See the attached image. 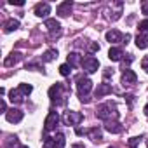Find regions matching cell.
<instances>
[{
  "label": "cell",
  "instance_id": "obj_13",
  "mask_svg": "<svg viewBox=\"0 0 148 148\" xmlns=\"http://www.w3.org/2000/svg\"><path fill=\"white\" fill-rule=\"evenodd\" d=\"M21 58H23L21 52H11V54L5 58L4 64H5V66H14V64H18V63L21 61Z\"/></svg>",
  "mask_w": 148,
  "mask_h": 148
},
{
  "label": "cell",
  "instance_id": "obj_8",
  "mask_svg": "<svg viewBox=\"0 0 148 148\" xmlns=\"http://www.w3.org/2000/svg\"><path fill=\"white\" fill-rule=\"evenodd\" d=\"M5 119H7V122H11V124H18V122L23 120V112L18 110V108H12V110H9V112L5 113Z\"/></svg>",
  "mask_w": 148,
  "mask_h": 148
},
{
  "label": "cell",
  "instance_id": "obj_2",
  "mask_svg": "<svg viewBox=\"0 0 148 148\" xmlns=\"http://www.w3.org/2000/svg\"><path fill=\"white\" fill-rule=\"evenodd\" d=\"M66 92H68L66 86L61 84V82H56V84L49 89V98H51V101L56 103V105H64V103H66Z\"/></svg>",
  "mask_w": 148,
  "mask_h": 148
},
{
  "label": "cell",
  "instance_id": "obj_37",
  "mask_svg": "<svg viewBox=\"0 0 148 148\" xmlns=\"http://www.w3.org/2000/svg\"><path fill=\"white\" fill-rule=\"evenodd\" d=\"M71 148H84V145H80V143H77V145H73Z\"/></svg>",
  "mask_w": 148,
  "mask_h": 148
},
{
  "label": "cell",
  "instance_id": "obj_31",
  "mask_svg": "<svg viewBox=\"0 0 148 148\" xmlns=\"http://www.w3.org/2000/svg\"><path fill=\"white\" fill-rule=\"evenodd\" d=\"M141 68H143V70H145V71L148 73V56L141 59Z\"/></svg>",
  "mask_w": 148,
  "mask_h": 148
},
{
  "label": "cell",
  "instance_id": "obj_27",
  "mask_svg": "<svg viewBox=\"0 0 148 148\" xmlns=\"http://www.w3.org/2000/svg\"><path fill=\"white\" fill-rule=\"evenodd\" d=\"M44 148H54V138L45 136V139H44Z\"/></svg>",
  "mask_w": 148,
  "mask_h": 148
},
{
  "label": "cell",
  "instance_id": "obj_3",
  "mask_svg": "<svg viewBox=\"0 0 148 148\" xmlns=\"http://www.w3.org/2000/svg\"><path fill=\"white\" fill-rule=\"evenodd\" d=\"M91 89H92L91 79H87V77H84V75H79V77H77V92H79V98H80L82 103H89L87 94L91 92Z\"/></svg>",
  "mask_w": 148,
  "mask_h": 148
},
{
  "label": "cell",
  "instance_id": "obj_25",
  "mask_svg": "<svg viewBox=\"0 0 148 148\" xmlns=\"http://www.w3.org/2000/svg\"><path fill=\"white\" fill-rule=\"evenodd\" d=\"M70 71H71V66H70L68 63H66V64H61V66H59V73H61L63 77H68V75H70Z\"/></svg>",
  "mask_w": 148,
  "mask_h": 148
},
{
  "label": "cell",
  "instance_id": "obj_9",
  "mask_svg": "<svg viewBox=\"0 0 148 148\" xmlns=\"http://www.w3.org/2000/svg\"><path fill=\"white\" fill-rule=\"evenodd\" d=\"M136 80H138L136 73H134L132 70L125 68L124 73H122V84H124V86H131V84H136Z\"/></svg>",
  "mask_w": 148,
  "mask_h": 148
},
{
  "label": "cell",
  "instance_id": "obj_11",
  "mask_svg": "<svg viewBox=\"0 0 148 148\" xmlns=\"http://www.w3.org/2000/svg\"><path fill=\"white\" fill-rule=\"evenodd\" d=\"M47 14H51V5L47 2H40L35 5V16L38 18H45Z\"/></svg>",
  "mask_w": 148,
  "mask_h": 148
},
{
  "label": "cell",
  "instance_id": "obj_14",
  "mask_svg": "<svg viewBox=\"0 0 148 148\" xmlns=\"http://www.w3.org/2000/svg\"><path fill=\"white\" fill-rule=\"evenodd\" d=\"M106 40L110 44H117V42L124 40V35L120 32H117V30H110V32H106Z\"/></svg>",
  "mask_w": 148,
  "mask_h": 148
},
{
  "label": "cell",
  "instance_id": "obj_15",
  "mask_svg": "<svg viewBox=\"0 0 148 148\" xmlns=\"http://www.w3.org/2000/svg\"><path fill=\"white\" fill-rule=\"evenodd\" d=\"M87 136H89V139L94 141V143H101V139H103V132H101L98 127H91V129L87 131Z\"/></svg>",
  "mask_w": 148,
  "mask_h": 148
},
{
  "label": "cell",
  "instance_id": "obj_36",
  "mask_svg": "<svg viewBox=\"0 0 148 148\" xmlns=\"http://www.w3.org/2000/svg\"><path fill=\"white\" fill-rule=\"evenodd\" d=\"M75 132H77V134H79V136H82V134H87V131H82V129H77V131H75Z\"/></svg>",
  "mask_w": 148,
  "mask_h": 148
},
{
  "label": "cell",
  "instance_id": "obj_4",
  "mask_svg": "<svg viewBox=\"0 0 148 148\" xmlns=\"http://www.w3.org/2000/svg\"><path fill=\"white\" fill-rule=\"evenodd\" d=\"M63 120H64V124H68V125H79L82 120H84V115L80 113V112H66L64 113V117H63Z\"/></svg>",
  "mask_w": 148,
  "mask_h": 148
},
{
  "label": "cell",
  "instance_id": "obj_40",
  "mask_svg": "<svg viewBox=\"0 0 148 148\" xmlns=\"http://www.w3.org/2000/svg\"><path fill=\"white\" fill-rule=\"evenodd\" d=\"M108 148H113V146H108Z\"/></svg>",
  "mask_w": 148,
  "mask_h": 148
},
{
  "label": "cell",
  "instance_id": "obj_29",
  "mask_svg": "<svg viewBox=\"0 0 148 148\" xmlns=\"http://www.w3.org/2000/svg\"><path fill=\"white\" fill-rule=\"evenodd\" d=\"M132 59H134V58H132V54H127V58L124 56V59H122V63H124V70H125V68H129V64L132 63Z\"/></svg>",
  "mask_w": 148,
  "mask_h": 148
},
{
  "label": "cell",
  "instance_id": "obj_5",
  "mask_svg": "<svg viewBox=\"0 0 148 148\" xmlns=\"http://www.w3.org/2000/svg\"><path fill=\"white\" fill-rule=\"evenodd\" d=\"M82 68H84L87 73H94V71H98V68H99V61H98L94 56H86V58L82 59Z\"/></svg>",
  "mask_w": 148,
  "mask_h": 148
},
{
  "label": "cell",
  "instance_id": "obj_32",
  "mask_svg": "<svg viewBox=\"0 0 148 148\" xmlns=\"http://www.w3.org/2000/svg\"><path fill=\"white\" fill-rule=\"evenodd\" d=\"M103 75H105V79H110V77L113 75V71H112L110 68H105V71H103Z\"/></svg>",
  "mask_w": 148,
  "mask_h": 148
},
{
  "label": "cell",
  "instance_id": "obj_35",
  "mask_svg": "<svg viewBox=\"0 0 148 148\" xmlns=\"http://www.w3.org/2000/svg\"><path fill=\"white\" fill-rule=\"evenodd\" d=\"M141 11H143V14H146V16H148V2H145V4H143Z\"/></svg>",
  "mask_w": 148,
  "mask_h": 148
},
{
  "label": "cell",
  "instance_id": "obj_39",
  "mask_svg": "<svg viewBox=\"0 0 148 148\" xmlns=\"http://www.w3.org/2000/svg\"><path fill=\"white\" fill-rule=\"evenodd\" d=\"M19 148H28V146H19Z\"/></svg>",
  "mask_w": 148,
  "mask_h": 148
},
{
  "label": "cell",
  "instance_id": "obj_24",
  "mask_svg": "<svg viewBox=\"0 0 148 148\" xmlns=\"http://www.w3.org/2000/svg\"><path fill=\"white\" fill-rule=\"evenodd\" d=\"M18 89H19L25 96H30V94H32V91H33V87H32L30 84H19V87H18Z\"/></svg>",
  "mask_w": 148,
  "mask_h": 148
},
{
  "label": "cell",
  "instance_id": "obj_10",
  "mask_svg": "<svg viewBox=\"0 0 148 148\" xmlns=\"http://www.w3.org/2000/svg\"><path fill=\"white\" fill-rule=\"evenodd\" d=\"M71 7H73V4L70 2V0H66V2H63V4H59V5H58L56 14H58V16H61V18H66V16L71 12Z\"/></svg>",
  "mask_w": 148,
  "mask_h": 148
},
{
  "label": "cell",
  "instance_id": "obj_22",
  "mask_svg": "<svg viewBox=\"0 0 148 148\" xmlns=\"http://www.w3.org/2000/svg\"><path fill=\"white\" fill-rule=\"evenodd\" d=\"M9 96H11V101H12V103H21L23 98H25V94H23L19 89H12Z\"/></svg>",
  "mask_w": 148,
  "mask_h": 148
},
{
  "label": "cell",
  "instance_id": "obj_7",
  "mask_svg": "<svg viewBox=\"0 0 148 148\" xmlns=\"http://www.w3.org/2000/svg\"><path fill=\"white\" fill-rule=\"evenodd\" d=\"M45 28L51 32V37H59L61 35V25L56 19H47L45 21Z\"/></svg>",
  "mask_w": 148,
  "mask_h": 148
},
{
  "label": "cell",
  "instance_id": "obj_16",
  "mask_svg": "<svg viewBox=\"0 0 148 148\" xmlns=\"http://www.w3.org/2000/svg\"><path fill=\"white\" fill-rule=\"evenodd\" d=\"M108 58H110L112 61H122V59H124V52H122L120 47H112V49L108 51Z\"/></svg>",
  "mask_w": 148,
  "mask_h": 148
},
{
  "label": "cell",
  "instance_id": "obj_38",
  "mask_svg": "<svg viewBox=\"0 0 148 148\" xmlns=\"http://www.w3.org/2000/svg\"><path fill=\"white\" fill-rule=\"evenodd\" d=\"M145 115H146V117H148V105H146V106H145Z\"/></svg>",
  "mask_w": 148,
  "mask_h": 148
},
{
  "label": "cell",
  "instance_id": "obj_20",
  "mask_svg": "<svg viewBox=\"0 0 148 148\" xmlns=\"http://www.w3.org/2000/svg\"><path fill=\"white\" fill-rule=\"evenodd\" d=\"M18 28H19V21H18V19H9V21H5V25H4V32H5V33L16 32Z\"/></svg>",
  "mask_w": 148,
  "mask_h": 148
},
{
  "label": "cell",
  "instance_id": "obj_33",
  "mask_svg": "<svg viewBox=\"0 0 148 148\" xmlns=\"http://www.w3.org/2000/svg\"><path fill=\"white\" fill-rule=\"evenodd\" d=\"M26 70H42L38 64H33V63H30V64H26Z\"/></svg>",
  "mask_w": 148,
  "mask_h": 148
},
{
  "label": "cell",
  "instance_id": "obj_26",
  "mask_svg": "<svg viewBox=\"0 0 148 148\" xmlns=\"http://www.w3.org/2000/svg\"><path fill=\"white\" fill-rule=\"evenodd\" d=\"M139 141H141V136H134V138H131V139H129V143H127V145H129L131 148H136V146L139 145Z\"/></svg>",
  "mask_w": 148,
  "mask_h": 148
},
{
  "label": "cell",
  "instance_id": "obj_17",
  "mask_svg": "<svg viewBox=\"0 0 148 148\" xmlns=\"http://www.w3.org/2000/svg\"><path fill=\"white\" fill-rule=\"evenodd\" d=\"M68 64H70L71 68H75V66L82 64L80 54H79V52H70V54H68Z\"/></svg>",
  "mask_w": 148,
  "mask_h": 148
},
{
  "label": "cell",
  "instance_id": "obj_18",
  "mask_svg": "<svg viewBox=\"0 0 148 148\" xmlns=\"http://www.w3.org/2000/svg\"><path fill=\"white\" fill-rule=\"evenodd\" d=\"M110 92H112V86L110 84H99L98 89H96V98H103V96H106Z\"/></svg>",
  "mask_w": 148,
  "mask_h": 148
},
{
  "label": "cell",
  "instance_id": "obj_23",
  "mask_svg": "<svg viewBox=\"0 0 148 148\" xmlns=\"http://www.w3.org/2000/svg\"><path fill=\"white\" fill-rule=\"evenodd\" d=\"M64 143H66L64 134H63V132H58V134L54 136V148H64Z\"/></svg>",
  "mask_w": 148,
  "mask_h": 148
},
{
  "label": "cell",
  "instance_id": "obj_34",
  "mask_svg": "<svg viewBox=\"0 0 148 148\" xmlns=\"http://www.w3.org/2000/svg\"><path fill=\"white\" fill-rule=\"evenodd\" d=\"M0 110H2V113H7L9 110H7V105H5V101L2 99V103H0Z\"/></svg>",
  "mask_w": 148,
  "mask_h": 148
},
{
  "label": "cell",
  "instance_id": "obj_6",
  "mask_svg": "<svg viewBox=\"0 0 148 148\" xmlns=\"http://www.w3.org/2000/svg\"><path fill=\"white\" fill-rule=\"evenodd\" d=\"M58 122H59V115H58V112L51 110L49 115H47V119H45V122H44V129H45V132L54 131L56 125H58Z\"/></svg>",
  "mask_w": 148,
  "mask_h": 148
},
{
  "label": "cell",
  "instance_id": "obj_21",
  "mask_svg": "<svg viewBox=\"0 0 148 148\" xmlns=\"http://www.w3.org/2000/svg\"><path fill=\"white\" fill-rule=\"evenodd\" d=\"M58 58V51L56 49H49V51H45L44 54H42V61L44 63H49V61H52V59H56Z\"/></svg>",
  "mask_w": 148,
  "mask_h": 148
},
{
  "label": "cell",
  "instance_id": "obj_30",
  "mask_svg": "<svg viewBox=\"0 0 148 148\" xmlns=\"http://www.w3.org/2000/svg\"><path fill=\"white\" fill-rule=\"evenodd\" d=\"M98 51H99V45H98L96 42L89 44V52H98Z\"/></svg>",
  "mask_w": 148,
  "mask_h": 148
},
{
  "label": "cell",
  "instance_id": "obj_12",
  "mask_svg": "<svg viewBox=\"0 0 148 148\" xmlns=\"http://www.w3.org/2000/svg\"><path fill=\"white\" fill-rule=\"evenodd\" d=\"M105 129H106L108 132H113V134L122 132V125H120L119 120H106V122H105Z\"/></svg>",
  "mask_w": 148,
  "mask_h": 148
},
{
  "label": "cell",
  "instance_id": "obj_28",
  "mask_svg": "<svg viewBox=\"0 0 148 148\" xmlns=\"http://www.w3.org/2000/svg\"><path fill=\"white\" fill-rule=\"evenodd\" d=\"M138 28H139V33H148V19H145V21H141Z\"/></svg>",
  "mask_w": 148,
  "mask_h": 148
},
{
  "label": "cell",
  "instance_id": "obj_41",
  "mask_svg": "<svg viewBox=\"0 0 148 148\" xmlns=\"http://www.w3.org/2000/svg\"><path fill=\"white\" fill-rule=\"evenodd\" d=\"M146 146H148V141H146Z\"/></svg>",
  "mask_w": 148,
  "mask_h": 148
},
{
  "label": "cell",
  "instance_id": "obj_19",
  "mask_svg": "<svg viewBox=\"0 0 148 148\" xmlns=\"http://www.w3.org/2000/svg\"><path fill=\"white\" fill-rule=\"evenodd\" d=\"M136 47L138 49H146L148 47V33H139L136 37Z\"/></svg>",
  "mask_w": 148,
  "mask_h": 148
},
{
  "label": "cell",
  "instance_id": "obj_1",
  "mask_svg": "<svg viewBox=\"0 0 148 148\" xmlns=\"http://www.w3.org/2000/svg\"><path fill=\"white\" fill-rule=\"evenodd\" d=\"M96 117L98 119H101V120H117L119 119V112H117V106H115V103H103V105H99L98 106V110H96Z\"/></svg>",
  "mask_w": 148,
  "mask_h": 148
}]
</instances>
